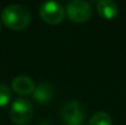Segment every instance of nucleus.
Returning a JSON list of instances; mask_svg holds the SVG:
<instances>
[{
    "instance_id": "obj_11",
    "label": "nucleus",
    "mask_w": 126,
    "mask_h": 125,
    "mask_svg": "<svg viewBox=\"0 0 126 125\" xmlns=\"http://www.w3.org/2000/svg\"><path fill=\"white\" fill-rule=\"evenodd\" d=\"M38 125H54V124H53L50 120H47V119H45V120H42Z\"/></svg>"
},
{
    "instance_id": "obj_7",
    "label": "nucleus",
    "mask_w": 126,
    "mask_h": 125,
    "mask_svg": "<svg viewBox=\"0 0 126 125\" xmlns=\"http://www.w3.org/2000/svg\"><path fill=\"white\" fill-rule=\"evenodd\" d=\"M12 89L21 94V96H28V94H32L34 88H36V85L33 82V80L28 76H25V75H20V76H16L14 80H12Z\"/></svg>"
},
{
    "instance_id": "obj_5",
    "label": "nucleus",
    "mask_w": 126,
    "mask_h": 125,
    "mask_svg": "<svg viewBox=\"0 0 126 125\" xmlns=\"http://www.w3.org/2000/svg\"><path fill=\"white\" fill-rule=\"evenodd\" d=\"M39 15L44 22L49 25H59L65 18V7L56 1H45L39 7Z\"/></svg>"
},
{
    "instance_id": "obj_12",
    "label": "nucleus",
    "mask_w": 126,
    "mask_h": 125,
    "mask_svg": "<svg viewBox=\"0 0 126 125\" xmlns=\"http://www.w3.org/2000/svg\"><path fill=\"white\" fill-rule=\"evenodd\" d=\"M0 30H1V23H0Z\"/></svg>"
},
{
    "instance_id": "obj_9",
    "label": "nucleus",
    "mask_w": 126,
    "mask_h": 125,
    "mask_svg": "<svg viewBox=\"0 0 126 125\" xmlns=\"http://www.w3.org/2000/svg\"><path fill=\"white\" fill-rule=\"evenodd\" d=\"M88 125H113V119L105 112H97L89 118Z\"/></svg>"
},
{
    "instance_id": "obj_1",
    "label": "nucleus",
    "mask_w": 126,
    "mask_h": 125,
    "mask_svg": "<svg viewBox=\"0 0 126 125\" xmlns=\"http://www.w3.org/2000/svg\"><path fill=\"white\" fill-rule=\"evenodd\" d=\"M1 21L10 30L22 31L31 22V12L25 5L11 4L1 11Z\"/></svg>"
},
{
    "instance_id": "obj_3",
    "label": "nucleus",
    "mask_w": 126,
    "mask_h": 125,
    "mask_svg": "<svg viewBox=\"0 0 126 125\" xmlns=\"http://www.w3.org/2000/svg\"><path fill=\"white\" fill-rule=\"evenodd\" d=\"M33 117V106L26 98H17L10 107V118L16 125L27 124Z\"/></svg>"
},
{
    "instance_id": "obj_6",
    "label": "nucleus",
    "mask_w": 126,
    "mask_h": 125,
    "mask_svg": "<svg viewBox=\"0 0 126 125\" xmlns=\"http://www.w3.org/2000/svg\"><path fill=\"white\" fill-rule=\"evenodd\" d=\"M33 98L41 103V104H48L53 101L55 96V87L49 82H42L36 86L33 91Z\"/></svg>"
},
{
    "instance_id": "obj_4",
    "label": "nucleus",
    "mask_w": 126,
    "mask_h": 125,
    "mask_svg": "<svg viewBox=\"0 0 126 125\" xmlns=\"http://www.w3.org/2000/svg\"><path fill=\"white\" fill-rule=\"evenodd\" d=\"M65 12L67 17L76 23L87 22L92 16L91 5L83 0H71L66 4Z\"/></svg>"
},
{
    "instance_id": "obj_2",
    "label": "nucleus",
    "mask_w": 126,
    "mask_h": 125,
    "mask_svg": "<svg viewBox=\"0 0 126 125\" xmlns=\"http://www.w3.org/2000/svg\"><path fill=\"white\" fill-rule=\"evenodd\" d=\"M61 119L65 125H83L86 109L77 101H67L63 104Z\"/></svg>"
},
{
    "instance_id": "obj_10",
    "label": "nucleus",
    "mask_w": 126,
    "mask_h": 125,
    "mask_svg": "<svg viewBox=\"0 0 126 125\" xmlns=\"http://www.w3.org/2000/svg\"><path fill=\"white\" fill-rule=\"evenodd\" d=\"M11 99V91L5 83H0V108L9 104Z\"/></svg>"
},
{
    "instance_id": "obj_8",
    "label": "nucleus",
    "mask_w": 126,
    "mask_h": 125,
    "mask_svg": "<svg viewBox=\"0 0 126 125\" xmlns=\"http://www.w3.org/2000/svg\"><path fill=\"white\" fill-rule=\"evenodd\" d=\"M95 6H97L98 14L104 20H113L118 15V12H119V6L113 0H100V1H97Z\"/></svg>"
}]
</instances>
